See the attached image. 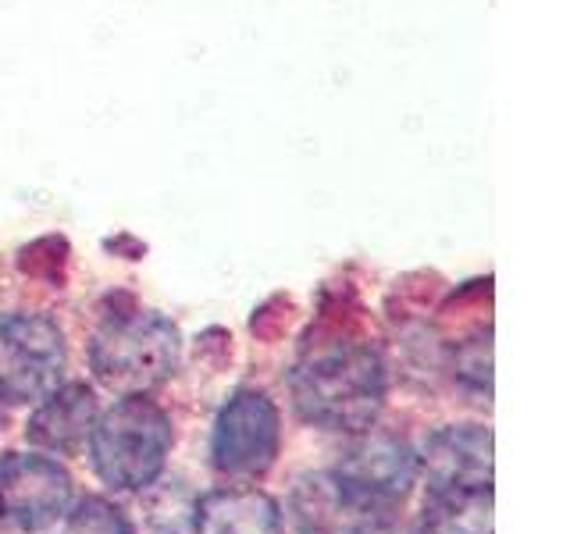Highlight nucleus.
<instances>
[{"instance_id":"f257e3e1","label":"nucleus","mask_w":570,"mask_h":534,"mask_svg":"<svg viewBox=\"0 0 570 534\" xmlns=\"http://www.w3.org/2000/svg\"><path fill=\"white\" fill-rule=\"evenodd\" d=\"M289 388L307 424L356 435L385 406V364L379 349L364 343H332L303 356Z\"/></svg>"},{"instance_id":"f03ea898","label":"nucleus","mask_w":570,"mask_h":534,"mask_svg":"<svg viewBox=\"0 0 570 534\" xmlns=\"http://www.w3.org/2000/svg\"><path fill=\"white\" fill-rule=\"evenodd\" d=\"M171 421L147 396H125L97 417L89 432V459L104 485L118 492H142L165 471L171 453Z\"/></svg>"},{"instance_id":"7ed1b4c3","label":"nucleus","mask_w":570,"mask_h":534,"mask_svg":"<svg viewBox=\"0 0 570 534\" xmlns=\"http://www.w3.org/2000/svg\"><path fill=\"white\" fill-rule=\"evenodd\" d=\"M178 328L154 310L107 317L89 346V367L118 396H147L178 367Z\"/></svg>"},{"instance_id":"20e7f679","label":"nucleus","mask_w":570,"mask_h":534,"mask_svg":"<svg viewBox=\"0 0 570 534\" xmlns=\"http://www.w3.org/2000/svg\"><path fill=\"white\" fill-rule=\"evenodd\" d=\"M65 335L43 314H0V399L40 403L65 378Z\"/></svg>"},{"instance_id":"39448f33","label":"nucleus","mask_w":570,"mask_h":534,"mask_svg":"<svg viewBox=\"0 0 570 534\" xmlns=\"http://www.w3.org/2000/svg\"><path fill=\"white\" fill-rule=\"evenodd\" d=\"M332 477L343 492L367 513H385L400 506L417 481V453L410 442L392 432H356V438L338 453Z\"/></svg>"},{"instance_id":"423d86ee","label":"nucleus","mask_w":570,"mask_h":534,"mask_svg":"<svg viewBox=\"0 0 570 534\" xmlns=\"http://www.w3.org/2000/svg\"><path fill=\"white\" fill-rule=\"evenodd\" d=\"M282 445V421L275 403L257 388L236 392L210 435V463L225 477H261L272 471Z\"/></svg>"},{"instance_id":"0eeeda50","label":"nucleus","mask_w":570,"mask_h":534,"mask_svg":"<svg viewBox=\"0 0 570 534\" xmlns=\"http://www.w3.org/2000/svg\"><path fill=\"white\" fill-rule=\"evenodd\" d=\"M71 503V474L40 453H8L0 459V524L43 531Z\"/></svg>"},{"instance_id":"6e6552de","label":"nucleus","mask_w":570,"mask_h":534,"mask_svg":"<svg viewBox=\"0 0 570 534\" xmlns=\"http://www.w3.org/2000/svg\"><path fill=\"white\" fill-rule=\"evenodd\" d=\"M417 471L428 477V492L489 488L492 485V432L481 424L442 427L424 442Z\"/></svg>"},{"instance_id":"1a4fd4ad","label":"nucleus","mask_w":570,"mask_h":534,"mask_svg":"<svg viewBox=\"0 0 570 534\" xmlns=\"http://www.w3.org/2000/svg\"><path fill=\"white\" fill-rule=\"evenodd\" d=\"M100 417L94 388L86 385H58L40 399L36 414L26 424V435L36 449L47 453H76L89 438Z\"/></svg>"},{"instance_id":"9d476101","label":"nucleus","mask_w":570,"mask_h":534,"mask_svg":"<svg viewBox=\"0 0 570 534\" xmlns=\"http://www.w3.org/2000/svg\"><path fill=\"white\" fill-rule=\"evenodd\" d=\"M193 534H282V513L257 488H218L193 506Z\"/></svg>"},{"instance_id":"9b49d317","label":"nucleus","mask_w":570,"mask_h":534,"mask_svg":"<svg viewBox=\"0 0 570 534\" xmlns=\"http://www.w3.org/2000/svg\"><path fill=\"white\" fill-rule=\"evenodd\" d=\"M367 516L371 513L356 506L332 474L303 477L293 492V521L299 534H353Z\"/></svg>"},{"instance_id":"f8f14e48","label":"nucleus","mask_w":570,"mask_h":534,"mask_svg":"<svg viewBox=\"0 0 570 534\" xmlns=\"http://www.w3.org/2000/svg\"><path fill=\"white\" fill-rule=\"evenodd\" d=\"M421 534H495L492 531V485L435 492L424 510Z\"/></svg>"},{"instance_id":"ddd939ff","label":"nucleus","mask_w":570,"mask_h":534,"mask_svg":"<svg viewBox=\"0 0 570 534\" xmlns=\"http://www.w3.org/2000/svg\"><path fill=\"white\" fill-rule=\"evenodd\" d=\"M65 534H136L129 516L107 498H82V503L68 513Z\"/></svg>"},{"instance_id":"4468645a","label":"nucleus","mask_w":570,"mask_h":534,"mask_svg":"<svg viewBox=\"0 0 570 534\" xmlns=\"http://www.w3.org/2000/svg\"><path fill=\"white\" fill-rule=\"evenodd\" d=\"M460 382H468L474 392H492V343H489V332L485 338H474V343L460 353V364H456Z\"/></svg>"},{"instance_id":"2eb2a0df","label":"nucleus","mask_w":570,"mask_h":534,"mask_svg":"<svg viewBox=\"0 0 570 534\" xmlns=\"http://www.w3.org/2000/svg\"><path fill=\"white\" fill-rule=\"evenodd\" d=\"M353 534H421L417 527H410L403 521H396V516H385V513H371L367 521L356 527Z\"/></svg>"}]
</instances>
